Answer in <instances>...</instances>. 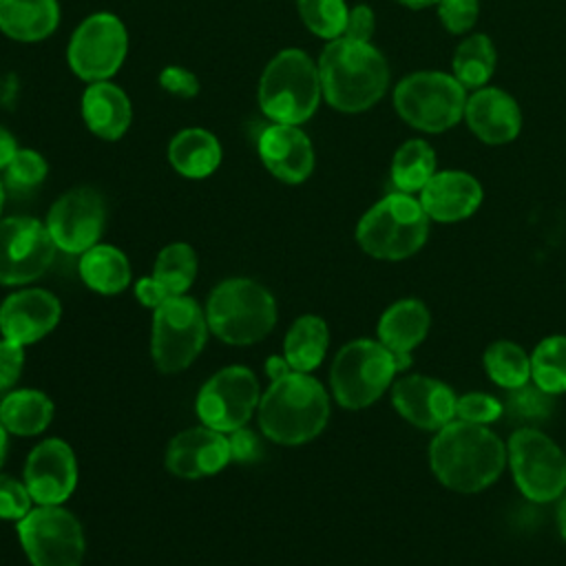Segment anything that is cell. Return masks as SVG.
<instances>
[{
  "label": "cell",
  "mask_w": 566,
  "mask_h": 566,
  "mask_svg": "<svg viewBox=\"0 0 566 566\" xmlns=\"http://www.w3.org/2000/svg\"><path fill=\"white\" fill-rule=\"evenodd\" d=\"M60 316L62 303L55 294L40 287L20 290L0 305V332L2 338L31 345L53 332Z\"/></svg>",
  "instance_id": "d6986e66"
},
{
  "label": "cell",
  "mask_w": 566,
  "mask_h": 566,
  "mask_svg": "<svg viewBox=\"0 0 566 566\" xmlns=\"http://www.w3.org/2000/svg\"><path fill=\"white\" fill-rule=\"evenodd\" d=\"M135 296H137V301H139L144 307L157 310V307L170 296V292L150 274V276H142V279L135 283Z\"/></svg>",
  "instance_id": "f6af8a7d"
},
{
  "label": "cell",
  "mask_w": 566,
  "mask_h": 566,
  "mask_svg": "<svg viewBox=\"0 0 566 566\" xmlns=\"http://www.w3.org/2000/svg\"><path fill=\"white\" fill-rule=\"evenodd\" d=\"M261 400V387L256 376L243 365H230L219 369L199 389L197 416L201 424L221 433H232L245 427Z\"/></svg>",
  "instance_id": "7c38bea8"
},
{
  "label": "cell",
  "mask_w": 566,
  "mask_h": 566,
  "mask_svg": "<svg viewBox=\"0 0 566 566\" xmlns=\"http://www.w3.org/2000/svg\"><path fill=\"white\" fill-rule=\"evenodd\" d=\"M504 413V407L497 398L484 391H469L462 394L455 402V418L473 424H489L495 422Z\"/></svg>",
  "instance_id": "74e56055"
},
{
  "label": "cell",
  "mask_w": 566,
  "mask_h": 566,
  "mask_svg": "<svg viewBox=\"0 0 566 566\" xmlns=\"http://www.w3.org/2000/svg\"><path fill=\"white\" fill-rule=\"evenodd\" d=\"M453 77L464 88H482L495 71V46L489 35L473 33L464 38L453 53Z\"/></svg>",
  "instance_id": "4dcf8cb0"
},
{
  "label": "cell",
  "mask_w": 566,
  "mask_h": 566,
  "mask_svg": "<svg viewBox=\"0 0 566 566\" xmlns=\"http://www.w3.org/2000/svg\"><path fill=\"white\" fill-rule=\"evenodd\" d=\"M436 175V153L424 139L405 142L391 161V181L400 192L413 195Z\"/></svg>",
  "instance_id": "f546056e"
},
{
  "label": "cell",
  "mask_w": 566,
  "mask_h": 566,
  "mask_svg": "<svg viewBox=\"0 0 566 566\" xmlns=\"http://www.w3.org/2000/svg\"><path fill=\"white\" fill-rule=\"evenodd\" d=\"M49 172L46 159L31 148H18L9 164L2 168V184L15 195L31 192L38 188Z\"/></svg>",
  "instance_id": "8d00e7d4"
},
{
  "label": "cell",
  "mask_w": 566,
  "mask_h": 566,
  "mask_svg": "<svg viewBox=\"0 0 566 566\" xmlns=\"http://www.w3.org/2000/svg\"><path fill=\"white\" fill-rule=\"evenodd\" d=\"M159 84L164 91L179 95V97H195L199 91V82L195 73L181 69V66H166L159 73Z\"/></svg>",
  "instance_id": "7bdbcfd3"
},
{
  "label": "cell",
  "mask_w": 566,
  "mask_h": 566,
  "mask_svg": "<svg viewBox=\"0 0 566 566\" xmlns=\"http://www.w3.org/2000/svg\"><path fill=\"white\" fill-rule=\"evenodd\" d=\"M429 464L438 482L458 493L491 486L506 464L504 442L484 424L451 420L429 444Z\"/></svg>",
  "instance_id": "6da1fadb"
},
{
  "label": "cell",
  "mask_w": 566,
  "mask_h": 566,
  "mask_svg": "<svg viewBox=\"0 0 566 566\" xmlns=\"http://www.w3.org/2000/svg\"><path fill=\"white\" fill-rule=\"evenodd\" d=\"M46 223L33 217L0 219V285H24L40 279L55 259Z\"/></svg>",
  "instance_id": "4fadbf2b"
},
{
  "label": "cell",
  "mask_w": 566,
  "mask_h": 566,
  "mask_svg": "<svg viewBox=\"0 0 566 566\" xmlns=\"http://www.w3.org/2000/svg\"><path fill=\"white\" fill-rule=\"evenodd\" d=\"M318 66L301 49H285L265 66L259 82V106L276 124H303L321 102Z\"/></svg>",
  "instance_id": "8992f818"
},
{
  "label": "cell",
  "mask_w": 566,
  "mask_h": 566,
  "mask_svg": "<svg viewBox=\"0 0 566 566\" xmlns=\"http://www.w3.org/2000/svg\"><path fill=\"white\" fill-rule=\"evenodd\" d=\"M374 27H376L374 11L367 4H356L354 9H349L345 33L340 38L356 40V42H369L371 33H374Z\"/></svg>",
  "instance_id": "ee69618b"
},
{
  "label": "cell",
  "mask_w": 566,
  "mask_h": 566,
  "mask_svg": "<svg viewBox=\"0 0 566 566\" xmlns=\"http://www.w3.org/2000/svg\"><path fill=\"white\" fill-rule=\"evenodd\" d=\"M329 420L325 387L310 374L290 371L272 380L259 400L261 433L279 444H303L316 438Z\"/></svg>",
  "instance_id": "3957f363"
},
{
  "label": "cell",
  "mask_w": 566,
  "mask_h": 566,
  "mask_svg": "<svg viewBox=\"0 0 566 566\" xmlns=\"http://www.w3.org/2000/svg\"><path fill=\"white\" fill-rule=\"evenodd\" d=\"M305 27L325 40H336L345 33L349 9L345 0H296Z\"/></svg>",
  "instance_id": "d590c367"
},
{
  "label": "cell",
  "mask_w": 566,
  "mask_h": 566,
  "mask_svg": "<svg viewBox=\"0 0 566 566\" xmlns=\"http://www.w3.org/2000/svg\"><path fill=\"white\" fill-rule=\"evenodd\" d=\"M436 7L440 22L451 33H467L480 13L478 0H440Z\"/></svg>",
  "instance_id": "ab89813d"
},
{
  "label": "cell",
  "mask_w": 566,
  "mask_h": 566,
  "mask_svg": "<svg viewBox=\"0 0 566 566\" xmlns=\"http://www.w3.org/2000/svg\"><path fill=\"white\" fill-rule=\"evenodd\" d=\"M467 88L442 71H416L394 91L398 115L424 133H442L464 117Z\"/></svg>",
  "instance_id": "ba28073f"
},
{
  "label": "cell",
  "mask_w": 566,
  "mask_h": 566,
  "mask_svg": "<svg viewBox=\"0 0 566 566\" xmlns=\"http://www.w3.org/2000/svg\"><path fill=\"white\" fill-rule=\"evenodd\" d=\"M18 539L33 566H80L84 557L82 524L60 504L31 509L18 520Z\"/></svg>",
  "instance_id": "8fae6325"
},
{
  "label": "cell",
  "mask_w": 566,
  "mask_h": 566,
  "mask_svg": "<svg viewBox=\"0 0 566 566\" xmlns=\"http://www.w3.org/2000/svg\"><path fill=\"white\" fill-rule=\"evenodd\" d=\"M259 155L265 168L285 184H301L314 170L310 137L294 124H270L259 135Z\"/></svg>",
  "instance_id": "44dd1931"
},
{
  "label": "cell",
  "mask_w": 566,
  "mask_h": 566,
  "mask_svg": "<svg viewBox=\"0 0 566 566\" xmlns=\"http://www.w3.org/2000/svg\"><path fill=\"white\" fill-rule=\"evenodd\" d=\"M7 429H4V424L0 422V467L4 464V458H7V447H9V440H7Z\"/></svg>",
  "instance_id": "f907efd6"
},
{
  "label": "cell",
  "mask_w": 566,
  "mask_h": 566,
  "mask_svg": "<svg viewBox=\"0 0 566 566\" xmlns=\"http://www.w3.org/2000/svg\"><path fill=\"white\" fill-rule=\"evenodd\" d=\"M24 484L40 506H57L77 486V460L60 438H46L33 447L24 462Z\"/></svg>",
  "instance_id": "2e32d148"
},
{
  "label": "cell",
  "mask_w": 566,
  "mask_h": 566,
  "mask_svg": "<svg viewBox=\"0 0 566 566\" xmlns=\"http://www.w3.org/2000/svg\"><path fill=\"white\" fill-rule=\"evenodd\" d=\"M318 77L329 106L343 113H360L385 95L389 66L374 44L336 38L321 53Z\"/></svg>",
  "instance_id": "7a4b0ae2"
},
{
  "label": "cell",
  "mask_w": 566,
  "mask_h": 566,
  "mask_svg": "<svg viewBox=\"0 0 566 566\" xmlns=\"http://www.w3.org/2000/svg\"><path fill=\"white\" fill-rule=\"evenodd\" d=\"M431 325L429 310L418 298H402L389 305L378 321V340L394 354H411Z\"/></svg>",
  "instance_id": "cb8c5ba5"
},
{
  "label": "cell",
  "mask_w": 566,
  "mask_h": 566,
  "mask_svg": "<svg viewBox=\"0 0 566 566\" xmlns=\"http://www.w3.org/2000/svg\"><path fill=\"white\" fill-rule=\"evenodd\" d=\"M329 345V329L321 316L305 314L292 323L283 340V356L294 371L310 374L316 369Z\"/></svg>",
  "instance_id": "83f0119b"
},
{
  "label": "cell",
  "mask_w": 566,
  "mask_h": 566,
  "mask_svg": "<svg viewBox=\"0 0 566 566\" xmlns=\"http://www.w3.org/2000/svg\"><path fill=\"white\" fill-rule=\"evenodd\" d=\"M292 371V367H290V363L285 360V356H270L268 360H265V374L270 376V380H279V378H283L285 374H290Z\"/></svg>",
  "instance_id": "bcb514c9"
},
{
  "label": "cell",
  "mask_w": 566,
  "mask_h": 566,
  "mask_svg": "<svg viewBox=\"0 0 566 566\" xmlns=\"http://www.w3.org/2000/svg\"><path fill=\"white\" fill-rule=\"evenodd\" d=\"M53 418V402L44 391L15 389L0 402V422L9 433L38 436Z\"/></svg>",
  "instance_id": "f1b7e54d"
},
{
  "label": "cell",
  "mask_w": 566,
  "mask_h": 566,
  "mask_svg": "<svg viewBox=\"0 0 566 566\" xmlns=\"http://www.w3.org/2000/svg\"><path fill=\"white\" fill-rule=\"evenodd\" d=\"M80 276L93 292L119 294L130 285V263L119 248L95 243L80 256Z\"/></svg>",
  "instance_id": "4316f807"
},
{
  "label": "cell",
  "mask_w": 566,
  "mask_h": 566,
  "mask_svg": "<svg viewBox=\"0 0 566 566\" xmlns=\"http://www.w3.org/2000/svg\"><path fill=\"white\" fill-rule=\"evenodd\" d=\"M396 2H400L402 7H409V9H424V7L438 4L440 0H396Z\"/></svg>",
  "instance_id": "681fc988"
},
{
  "label": "cell",
  "mask_w": 566,
  "mask_h": 566,
  "mask_svg": "<svg viewBox=\"0 0 566 566\" xmlns=\"http://www.w3.org/2000/svg\"><path fill=\"white\" fill-rule=\"evenodd\" d=\"M557 528L562 539L566 542V491L557 497Z\"/></svg>",
  "instance_id": "c3c4849f"
},
{
  "label": "cell",
  "mask_w": 566,
  "mask_h": 566,
  "mask_svg": "<svg viewBox=\"0 0 566 566\" xmlns=\"http://www.w3.org/2000/svg\"><path fill=\"white\" fill-rule=\"evenodd\" d=\"M106 208L97 190L80 186L64 192L46 214V230L57 250L82 254L93 248L104 230Z\"/></svg>",
  "instance_id": "9a60e30c"
},
{
  "label": "cell",
  "mask_w": 566,
  "mask_h": 566,
  "mask_svg": "<svg viewBox=\"0 0 566 566\" xmlns=\"http://www.w3.org/2000/svg\"><path fill=\"white\" fill-rule=\"evenodd\" d=\"M464 119L471 133L491 146L513 142L522 128V113L513 95L495 86L475 88L467 97Z\"/></svg>",
  "instance_id": "ffe728a7"
},
{
  "label": "cell",
  "mask_w": 566,
  "mask_h": 566,
  "mask_svg": "<svg viewBox=\"0 0 566 566\" xmlns=\"http://www.w3.org/2000/svg\"><path fill=\"white\" fill-rule=\"evenodd\" d=\"M429 237V217L407 192H391L376 201L356 226L358 245L374 259L402 261L413 256Z\"/></svg>",
  "instance_id": "277c9868"
},
{
  "label": "cell",
  "mask_w": 566,
  "mask_h": 566,
  "mask_svg": "<svg viewBox=\"0 0 566 566\" xmlns=\"http://www.w3.org/2000/svg\"><path fill=\"white\" fill-rule=\"evenodd\" d=\"M228 440H230V455H232L234 462L248 464V462H254V460L261 458L263 447H261L259 436L252 429L239 427L237 431L230 433Z\"/></svg>",
  "instance_id": "b9f144b4"
},
{
  "label": "cell",
  "mask_w": 566,
  "mask_h": 566,
  "mask_svg": "<svg viewBox=\"0 0 566 566\" xmlns=\"http://www.w3.org/2000/svg\"><path fill=\"white\" fill-rule=\"evenodd\" d=\"M391 402L413 427L438 431L455 420L458 396L442 380L411 374L391 385Z\"/></svg>",
  "instance_id": "e0dca14e"
},
{
  "label": "cell",
  "mask_w": 566,
  "mask_h": 566,
  "mask_svg": "<svg viewBox=\"0 0 566 566\" xmlns=\"http://www.w3.org/2000/svg\"><path fill=\"white\" fill-rule=\"evenodd\" d=\"M31 502L24 482L0 473V520H22L31 511Z\"/></svg>",
  "instance_id": "f35d334b"
},
{
  "label": "cell",
  "mask_w": 566,
  "mask_h": 566,
  "mask_svg": "<svg viewBox=\"0 0 566 566\" xmlns=\"http://www.w3.org/2000/svg\"><path fill=\"white\" fill-rule=\"evenodd\" d=\"M208 338L206 312L186 294L168 296L153 310L150 352L157 369L177 374L186 369L203 349Z\"/></svg>",
  "instance_id": "9c48e42d"
},
{
  "label": "cell",
  "mask_w": 566,
  "mask_h": 566,
  "mask_svg": "<svg viewBox=\"0 0 566 566\" xmlns=\"http://www.w3.org/2000/svg\"><path fill=\"white\" fill-rule=\"evenodd\" d=\"M153 276L170 292V296L186 294L197 276V254L188 243H170L157 254Z\"/></svg>",
  "instance_id": "836d02e7"
},
{
  "label": "cell",
  "mask_w": 566,
  "mask_h": 566,
  "mask_svg": "<svg viewBox=\"0 0 566 566\" xmlns=\"http://www.w3.org/2000/svg\"><path fill=\"white\" fill-rule=\"evenodd\" d=\"M555 396L544 391L542 387H537L533 380H528L522 387L509 389L506 400L502 402L504 413L513 424L522 427H535L539 422H544L555 407Z\"/></svg>",
  "instance_id": "e575fe53"
},
{
  "label": "cell",
  "mask_w": 566,
  "mask_h": 566,
  "mask_svg": "<svg viewBox=\"0 0 566 566\" xmlns=\"http://www.w3.org/2000/svg\"><path fill=\"white\" fill-rule=\"evenodd\" d=\"M480 181L464 170H440L420 190V203L429 219L455 223L471 217L482 203Z\"/></svg>",
  "instance_id": "7402d4cb"
},
{
  "label": "cell",
  "mask_w": 566,
  "mask_h": 566,
  "mask_svg": "<svg viewBox=\"0 0 566 566\" xmlns=\"http://www.w3.org/2000/svg\"><path fill=\"white\" fill-rule=\"evenodd\" d=\"M506 462L531 502H553L566 491V455L535 427H522L509 438Z\"/></svg>",
  "instance_id": "30bf717a"
},
{
  "label": "cell",
  "mask_w": 566,
  "mask_h": 566,
  "mask_svg": "<svg viewBox=\"0 0 566 566\" xmlns=\"http://www.w3.org/2000/svg\"><path fill=\"white\" fill-rule=\"evenodd\" d=\"M484 369L495 385L509 391L531 380V356L513 340H495L484 349Z\"/></svg>",
  "instance_id": "1f68e13d"
},
{
  "label": "cell",
  "mask_w": 566,
  "mask_h": 566,
  "mask_svg": "<svg viewBox=\"0 0 566 566\" xmlns=\"http://www.w3.org/2000/svg\"><path fill=\"white\" fill-rule=\"evenodd\" d=\"M208 329L228 345H252L276 323L274 296L252 279H226L208 296Z\"/></svg>",
  "instance_id": "5b68a950"
},
{
  "label": "cell",
  "mask_w": 566,
  "mask_h": 566,
  "mask_svg": "<svg viewBox=\"0 0 566 566\" xmlns=\"http://www.w3.org/2000/svg\"><path fill=\"white\" fill-rule=\"evenodd\" d=\"M2 203H4V184L0 179V212H2Z\"/></svg>",
  "instance_id": "816d5d0a"
},
{
  "label": "cell",
  "mask_w": 566,
  "mask_h": 566,
  "mask_svg": "<svg viewBox=\"0 0 566 566\" xmlns=\"http://www.w3.org/2000/svg\"><path fill=\"white\" fill-rule=\"evenodd\" d=\"M24 367V345L2 338L0 340V391L18 382Z\"/></svg>",
  "instance_id": "60d3db41"
},
{
  "label": "cell",
  "mask_w": 566,
  "mask_h": 566,
  "mask_svg": "<svg viewBox=\"0 0 566 566\" xmlns=\"http://www.w3.org/2000/svg\"><path fill=\"white\" fill-rule=\"evenodd\" d=\"M531 380L553 396L566 394V336H546L535 345L531 354Z\"/></svg>",
  "instance_id": "d6a6232c"
},
{
  "label": "cell",
  "mask_w": 566,
  "mask_h": 566,
  "mask_svg": "<svg viewBox=\"0 0 566 566\" xmlns=\"http://www.w3.org/2000/svg\"><path fill=\"white\" fill-rule=\"evenodd\" d=\"M128 35L122 20L113 13L88 15L71 35L69 64L86 82L108 80L124 62Z\"/></svg>",
  "instance_id": "5bb4252c"
},
{
  "label": "cell",
  "mask_w": 566,
  "mask_h": 566,
  "mask_svg": "<svg viewBox=\"0 0 566 566\" xmlns=\"http://www.w3.org/2000/svg\"><path fill=\"white\" fill-rule=\"evenodd\" d=\"M82 115L91 133H95L102 139L115 142L119 139L133 119V108L128 95L102 80V82H91V86L82 95Z\"/></svg>",
  "instance_id": "603a6c76"
},
{
  "label": "cell",
  "mask_w": 566,
  "mask_h": 566,
  "mask_svg": "<svg viewBox=\"0 0 566 566\" xmlns=\"http://www.w3.org/2000/svg\"><path fill=\"white\" fill-rule=\"evenodd\" d=\"M15 150H18V148H15L13 135H11L7 128L0 126V170L9 164V159L13 157Z\"/></svg>",
  "instance_id": "7dc6e473"
},
{
  "label": "cell",
  "mask_w": 566,
  "mask_h": 566,
  "mask_svg": "<svg viewBox=\"0 0 566 566\" xmlns=\"http://www.w3.org/2000/svg\"><path fill=\"white\" fill-rule=\"evenodd\" d=\"M228 462H232L228 436L206 424L179 431L166 449V469L188 480L214 475Z\"/></svg>",
  "instance_id": "ac0fdd59"
},
{
  "label": "cell",
  "mask_w": 566,
  "mask_h": 566,
  "mask_svg": "<svg viewBox=\"0 0 566 566\" xmlns=\"http://www.w3.org/2000/svg\"><path fill=\"white\" fill-rule=\"evenodd\" d=\"M57 20V0H0V29L13 40H44L55 31Z\"/></svg>",
  "instance_id": "d4e9b609"
},
{
  "label": "cell",
  "mask_w": 566,
  "mask_h": 566,
  "mask_svg": "<svg viewBox=\"0 0 566 566\" xmlns=\"http://www.w3.org/2000/svg\"><path fill=\"white\" fill-rule=\"evenodd\" d=\"M398 374L396 356L380 340L356 338L338 349L329 369L336 402L345 409H363L376 402Z\"/></svg>",
  "instance_id": "52a82bcc"
},
{
  "label": "cell",
  "mask_w": 566,
  "mask_h": 566,
  "mask_svg": "<svg viewBox=\"0 0 566 566\" xmlns=\"http://www.w3.org/2000/svg\"><path fill=\"white\" fill-rule=\"evenodd\" d=\"M168 159L179 175L203 179L219 168L221 146L212 133L203 128H186L172 137Z\"/></svg>",
  "instance_id": "484cf974"
}]
</instances>
